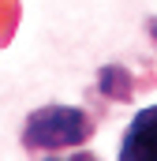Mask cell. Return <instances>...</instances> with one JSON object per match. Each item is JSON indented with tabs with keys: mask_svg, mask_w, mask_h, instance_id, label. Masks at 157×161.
Masks as SVG:
<instances>
[{
	"mask_svg": "<svg viewBox=\"0 0 157 161\" xmlns=\"http://www.w3.org/2000/svg\"><path fill=\"white\" fill-rule=\"evenodd\" d=\"M120 161H157V105L138 109L120 139Z\"/></svg>",
	"mask_w": 157,
	"mask_h": 161,
	"instance_id": "cell-2",
	"label": "cell"
},
{
	"mask_svg": "<svg viewBox=\"0 0 157 161\" xmlns=\"http://www.w3.org/2000/svg\"><path fill=\"white\" fill-rule=\"evenodd\" d=\"M45 161H97L94 154H71V158H45Z\"/></svg>",
	"mask_w": 157,
	"mask_h": 161,
	"instance_id": "cell-3",
	"label": "cell"
},
{
	"mask_svg": "<svg viewBox=\"0 0 157 161\" xmlns=\"http://www.w3.org/2000/svg\"><path fill=\"white\" fill-rule=\"evenodd\" d=\"M90 135V120L78 113V109H64V105H49L30 116L26 131H23V142L30 150L38 146H68V142H82Z\"/></svg>",
	"mask_w": 157,
	"mask_h": 161,
	"instance_id": "cell-1",
	"label": "cell"
}]
</instances>
